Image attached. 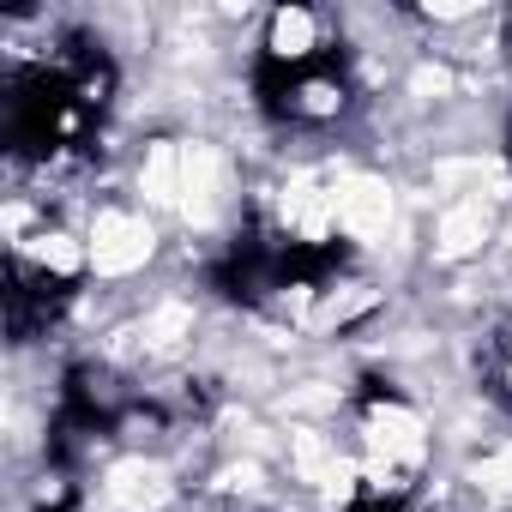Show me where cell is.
Wrapping results in <instances>:
<instances>
[{
	"instance_id": "8992f818",
	"label": "cell",
	"mask_w": 512,
	"mask_h": 512,
	"mask_svg": "<svg viewBox=\"0 0 512 512\" xmlns=\"http://www.w3.org/2000/svg\"><path fill=\"white\" fill-rule=\"evenodd\" d=\"M506 151H512V145H506Z\"/></svg>"
},
{
	"instance_id": "3957f363",
	"label": "cell",
	"mask_w": 512,
	"mask_h": 512,
	"mask_svg": "<svg viewBox=\"0 0 512 512\" xmlns=\"http://www.w3.org/2000/svg\"><path fill=\"white\" fill-rule=\"evenodd\" d=\"M79 296V266L61 247H31L13 241L7 253V332L13 344H37L61 326V314Z\"/></svg>"
},
{
	"instance_id": "277c9868",
	"label": "cell",
	"mask_w": 512,
	"mask_h": 512,
	"mask_svg": "<svg viewBox=\"0 0 512 512\" xmlns=\"http://www.w3.org/2000/svg\"><path fill=\"white\" fill-rule=\"evenodd\" d=\"M344 512H428V500L410 482H362Z\"/></svg>"
},
{
	"instance_id": "7a4b0ae2",
	"label": "cell",
	"mask_w": 512,
	"mask_h": 512,
	"mask_svg": "<svg viewBox=\"0 0 512 512\" xmlns=\"http://www.w3.org/2000/svg\"><path fill=\"white\" fill-rule=\"evenodd\" d=\"M253 97L284 127H332L350 109L344 43L326 31L320 13L296 7L272 19L260 55H253Z\"/></svg>"
},
{
	"instance_id": "6da1fadb",
	"label": "cell",
	"mask_w": 512,
	"mask_h": 512,
	"mask_svg": "<svg viewBox=\"0 0 512 512\" xmlns=\"http://www.w3.org/2000/svg\"><path fill=\"white\" fill-rule=\"evenodd\" d=\"M7 151L19 169H79L115 103V61L97 37L61 31L43 55L7 73Z\"/></svg>"
},
{
	"instance_id": "5b68a950",
	"label": "cell",
	"mask_w": 512,
	"mask_h": 512,
	"mask_svg": "<svg viewBox=\"0 0 512 512\" xmlns=\"http://www.w3.org/2000/svg\"><path fill=\"white\" fill-rule=\"evenodd\" d=\"M482 374H488V392L512 410V326L488 338V362H482Z\"/></svg>"
}]
</instances>
